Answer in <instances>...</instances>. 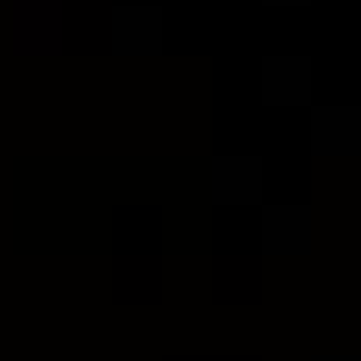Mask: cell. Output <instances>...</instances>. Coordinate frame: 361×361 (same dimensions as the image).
I'll list each match as a JSON object with an SVG mask.
<instances>
[{"label": "cell", "instance_id": "8992f818", "mask_svg": "<svg viewBox=\"0 0 361 361\" xmlns=\"http://www.w3.org/2000/svg\"><path fill=\"white\" fill-rule=\"evenodd\" d=\"M268 6H305V0H268Z\"/></svg>", "mask_w": 361, "mask_h": 361}, {"label": "cell", "instance_id": "3957f363", "mask_svg": "<svg viewBox=\"0 0 361 361\" xmlns=\"http://www.w3.org/2000/svg\"><path fill=\"white\" fill-rule=\"evenodd\" d=\"M262 100L305 106L312 100V56H262Z\"/></svg>", "mask_w": 361, "mask_h": 361}, {"label": "cell", "instance_id": "277c9868", "mask_svg": "<svg viewBox=\"0 0 361 361\" xmlns=\"http://www.w3.org/2000/svg\"><path fill=\"white\" fill-rule=\"evenodd\" d=\"M312 250V206H268L262 212V255H305Z\"/></svg>", "mask_w": 361, "mask_h": 361}, {"label": "cell", "instance_id": "5b68a950", "mask_svg": "<svg viewBox=\"0 0 361 361\" xmlns=\"http://www.w3.org/2000/svg\"><path fill=\"white\" fill-rule=\"evenodd\" d=\"M312 149H318V156H343V162H349V156H355L361 149V112L355 106H318L312 112Z\"/></svg>", "mask_w": 361, "mask_h": 361}, {"label": "cell", "instance_id": "7a4b0ae2", "mask_svg": "<svg viewBox=\"0 0 361 361\" xmlns=\"http://www.w3.org/2000/svg\"><path fill=\"white\" fill-rule=\"evenodd\" d=\"M262 156H212V200L218 206H255L262 200Z\"/></svg>", "mask_w": 361, "mask_h": 361}, {"label": "cell", "instance_id": "6da1fadb", "mask_svg": "<svg viewBox=\"0 0 361 361\" xmlns=\"http://www.w3.org/2000/svg\"><path fill=\"white\" fill-rule=\"evenodd\" d=\"M106 25H112V50H118V56H156L169 19H162V6H131V0H118Z\"/></svg>", "mask_w": 361, "mask_h": 361}]
</instances>
